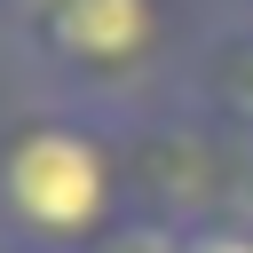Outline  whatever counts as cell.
I'll return each mask as SVG.
<instances>
[{"mask_svg":"<svg viewBox=\"0 0 253 253\" xmlns=\"http://www.w3.org/2000/svg\"><path fill=\"white\" fill-rule=\"evenodd\" d=\"M174 111H190V119L213 126L221 142L253 150V0L206 16L198 47H190V63H182Z\"/></svg>","mask_w":253,"mask_h":253,"instance_id":"obj_3","label":"cell"},{"mask_svg":"<svg viewBox=\"0 0 253 253\" xmlns=\"http://www.w3.org/2000/svg\"><path fill=\"white\" fill-rule=\"evenodd\" d=\"M182 253H253V221H245V213L190 221V245H182Z\"/></svg>","mask_w":253,"mask_h":253,"instance_id":"obj_5","label":"cell"},{"mask_svg":"<svg viewBox=\"0 0 253 253\" xmlns=\"http://www.w3.org/2000/svg\"><path fill=\"white\" fill-rule=\"evenodd\" d=\"M237 213L253 221V150H245V174H237Z\"/></svg>","mask_w":253,"mask_h":253,"instance_id":"obj_6","label":"cell"},{"mask_svg":"<svg viewBox=\"0 0 253 253\" xmlns=\"http://www.w3.org/2000/svg\"><path fill=\"white\" fill-rule=\"evenodd\" d=\"M0 253H16V245H0Z\"/></svg>","mask_w":253,"mask_h":253,"instance_id":"obj_7","label":"cell"},{"mask_svg":"<svg viewBox=\"0 0 253 253\" xmlns=\"http://www.w3.org/2000/svg\"><path fill=\"white\" fill-rule=\"evenodd\" d=\"M182 245H190V229H182V221H166V213H142V206H134V213H126L95 253H182Z\"/></svg>","mask_w":253,"mask_h":253,"instance_id":"obj_4","label":"cell"},{"mask_svg":"<svg viewBox=\"0 0 253 253\" xmlns=\"http://www.w3.org/2000/svg\"><path fill=\"white\" fill-rule=\"evenodd\" d=\"M206 16L190 0H0V63L24 103L134 126L174 103Z\"/></svg>","mask_w":253,"mask_h":253,"instance_id":"obj_1","label":"cell"},{"mask_svg":"<svg viewBox=\"0 0 253 253\" xmlns=\"http://www.w3.org/2000/svg\"><path fill=\"white\" fill-rule=\"evenodd\" d=\"M126 213V126L63 103H16L0 119V245L95 253Z\"/></svg>","mask_w":253,"mask_h":253,"instance_id":"obj_2","label":"cell"}]
</instances>
